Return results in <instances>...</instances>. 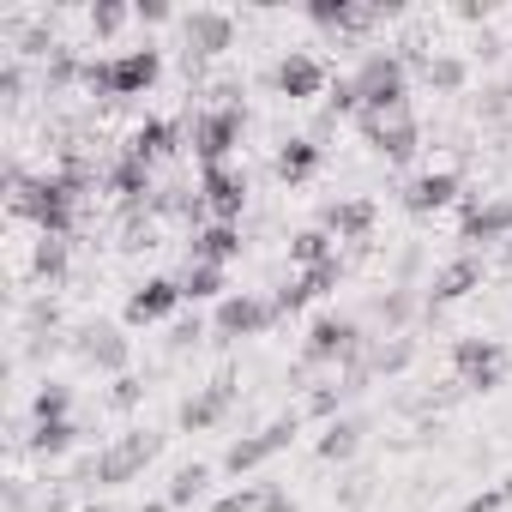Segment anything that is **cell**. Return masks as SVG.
<instances>
[{"label": "cell", "mask_w": 512, "mask_h": 512, "mask_svg": "<svg viewBox=\"0 0 512 512\" xmlns=\"http://www.w3.org/2000/svg\"><path fill=\"white\" fill-rule=\"evenodd\" d=\"M31 278H43V284H61V278H67V241H61V235H43V241H37Z\"/></svg>", "instance_id": "28"}, {"label": "cell", "mask_w": 512, "mask_h": 512, "mask_svg": "<svg viewBox=\"0 0 512 512\" xmlns=\"http://www.w3.org/2000/svg\"><path fill=\"white\" fill-rule=\"evenodd\" d=\"M476 55H482V61H500V55H506V43H500L494 31H482V43H476Z\"/></svg>", "instance_id": "44"}, {"label": "cell", "mask_w": 512, "mask_h": 512, "mask_svg": "<svg viewBox=\"0 0 512 512\" xmlns=\"http://www.w3.org/2000/svg\"><path fill=\"white\" fill-rule=\"evenodd\" d=\"M272 320H278L272 296L235 290V296H223V302H217V314H211V338H223V344H235V338H260Z\"/></svg>", "instance_id": "6"}, {"label": "cell", "mask_w": 512, "mask_h": 512, "mask_svg": "<svg viewBox=\"0 0 512 512\" xmlns=\"http://www.w3.org/2000/svg\"><path fill=\"white\" fill-rule=\"evenodd\" d=\"M458 193H464V175L458 169H428V175H416L404 187V211L410 217H428V211H446Z\"/></svg>", "instance_id": "16"}, {"label": "cell", "mask_w": 512, "mask_h": 512, "mask_svg": "<svg viewBox=\"0 0 512 512\" xmlns=\"http://www.w3.org/2000/svg\"><path fill=\"white\" fill-rule=\"evenodd\" d=\"M458 19H464V25H488V19H494V7H488V0H482V7L470 0V7H458Z\"/></svg>", "instance_id": "43"}, {"label": "cell", "mask_w": 512, "mask_h": 512, "mask_svg": "<svg viewBox=\"0 0 512 512\" xmlns=\"http://www.w3.org/2000/svg\"><path fill=\"white\" fill-rule=\"evenodd\" d=\"M19 91H25V67H19V55H7L0 61V97L19 103Z\"/></svg>", "instance_id": "40"}, {"label": "cell", "mask_w": 512, "mask_h": 512, "mask_svg": "<svg viewBox=\"0 0 512 512\" xmlns=\"http://www.w3.org/2000/svg\"><path fill=\"white\" fill-rule=\"evenodd\" d=\"M332 229H302V235H290V266H302V272H314V266H326V260H338V253H332Z\"/></svg>", "instance_id": "25"}, {"label": "cell", "mask_w": 512, "mask_h": 512, "mask_svg": "<svg viewBox=\"0 0 512 512\" xmlns=\"http://www.w3.org/2000/svg\"><path fill=\"white\" fill-rule=\"evenodd\" d=\"M422 79H428V91H464L470 85V61L464 55H428V67H422Z\"/></svg>", "instance_id": "27"}, {"label": "cell", "mask_w": 512, "mask_h": 512, "mask_svg": "<svg viewBox=\"0 0 512 512\" xmlns=\"http://www.w3.org/2000/svg\"><path fill=\"white\" fill-rule=\"evenodd\" d=\"M73 356L85 362V368H103V374H127V362H133V344H127V332L115 326V320H85L79 332H73Z\"/></svg>", "instance_id": "7"}, {"label": "cell", "mask_w": 512, "mask_h": 512, "mask_svg": "<svg viewBox=\"0 0 512 512\" xmlns=\"http://www.w3.org/2000/svg\"><path fill=\"white\" fill-rule=\"evenodd\" d=\"M320 157H326V151H320L314 139H290V145L278 151V163H272V169H278V181H290V187H296V181H308V175L320 169Z\"/></svg>", "instance_id": "26"}, {"label": "cell", "mask_w": 512, "mask_h": 512, "mask_svg": "<svg viewBox=\"0 0 512 512\" xmlns=\"http://www.w3.org/2000/svg\"><path fill=\"white\" fill-rule=\"evenodd\" d=\"M223 290H229V266H199V260L181 266V296L187 302H223Z\"/></svg>", "instance_id": "23"}, {"label": "cell", "mask_w": 512, "mask_h": 512, "mask_svg": "<svg viewBox=\"0 0 512 512\" xmlns=\"http://www.w3.org/2000/svg\"><path fill=\"white\" fill-rule=\"evenodd\" d=\"M266 85L272 91H284L290 103H308V97H320V91H332V73L308 55V49H290L272 73H266Z\"/></svg>", "instance_id": "11"}, {"label": "cell", "mask_w": 512, "mask_h": 512, "mask_svg": "<svg viewBox=\"0 0 512 512\" xmlns=\"http://www.w3.org/2000/svg\"><path fill=\"white\" fill-rule=\"evenodd\" d=\"M73 79H85V67H79V55L61 43V49H55V61L43 67V91H67Z\"/></svg>", "instance_id": "34"}, {"label": "cell", "mask_w": 512, "mask_h": 512, "mask_svg": "<svg viewBox=\"0 0 512 512\" xmlns=\"http://www.w3.org/2000/svg\"><path fill=\"white\" fill-rule=\"evenodd\" d=\"M512 235V199H476V193H464V217H458V241H506Z\"/></svg>", "instance_id": "13"}, {"label": "cell", "mask_w": 512, "mask_h": 512, "mask_svg": "<svg viewBox=\"0 0 512 512\" xmlns=\"http://www.w3.org/2000/svg\"><path fill=\"white\" fill-rule=\"evenodd\" d=\"M79 512H109V506H103V500H91V506H79Z\"/></svg>", "instance_id": "47"}, {"label": "cell", "mask_w": 512, "mask_h": 512, "mask_svg": "<svg viewBox=\"0 0 512 512\" xmlns=\"http://www.w3.org/2000/svg\"><path fill=\"white\" fill-rule=\"evenodd\" d=\"M368 488H374V476H368V470H350V476L338 482V506H344V512H356V506L368 500Z\"/></svg>", "instance_id": "38"}, {"label": "cell", "mask_w": 512, "mask_h": 512, "mask_svg": "<svg viewBox=\"0 0 512 512\" xmlns=\"http://www.w3.org/2000/svg\"><path fill=\"white\" fill-rule=\"evenodd\" d=\"M133 512H175L169 500H145V506H133Z\"/></svg>", "instance_id": "46"}, {"label": "cell", "mask_w": 512, "mask_h": 512, "mask_svg": "<svg viewBox=\"0 0 512 512\" xmlns=\"http://www.w3.org/2000/svg\"><path fill=\"white\" fill-rule=\"evenodd\" d=\"M362 350H368V338H362L356 320H344V314H320V320L308 326L302 368H350V362H362Z\"/></svg>", "instance_id": "2"}, {"label": "cell", "mask_w": 512, "mask_h": 512, "mask_svg": "<svg viewBox=\"0 0 512 512\" xmlns=\"http://www.w3.org/2000/svg\"><path fill=\"white\" fill-rule=\"evenodd\" d=\"M320 229H332L338 241H368L374 235V199H332V205H320Z\"/></svg>", "instance_id": "19"}, {"label": "cell", "mask_w": 512, "mask_h": 512, "mask_svg": "<svg viewBox=\"0 0 512 512\" xmlns=\"http://www.w3.org/2000/svg\"><path fill=\"white\" fill-rule=\"evenodd\" d=\"M416 362V338H404V332H380V338H368V350H362V368L368 374H404Z\"/></svg>", "instance_id": "21"}, {"label": "cell", "mask_w": 512, "mask_h": 512, "mask_svg": "<svg viewBox=\"0 0 512 512\" xmlns=\"http://www.w3.org/2000/svg\"><path fill=\"white\" fill-rule=\"evenodd\" d=\"M157 73H163V55H157L151 43L121 49V55H109V61H85V85L97 91V103H127V97L151 91Z\"/></svg>", "instance_id": "1"}, {"label": "cell", "mask_w": 512, "mask_h": 512, "mask_svg": "<svg viewBox=\"0 0 512 512\" xmlns=\"http://www.w3.org/2000/svg\"><path fill=\"white\" fill-rule=\"evenodd\" d=\"M266 494H272V482H247V488H229L211 512H260V506H266Z\"/></svg>", "instance_id": "36"}, {"label": "cell", "mask_w": 512, "mask_h": 512, "mask_svg": "<svg viewBox=\"0 0 512 512\" xmlns=\"http://www.w3.org/2000/svg\"><path fill=\"white\" fill-rule=\"evenodd\" d=\"M241 127H247V109H199V115H187V145H193L199 169H217L241 145Z\"/></svg>", "instance_id": "3"}, {"label": "cell", "mask_w": 512, "mask_h": 512, "mask_svg": "<svg viewBox=\"0 0 512 512\" xmlns=\"http://www.w3.org/2000/svg\"><path fill=\"white\" fill-rule=\"evenodd\" d=\"M362 434H368V416H338L326 434H320V458L326 464H350L362 452Z\"/></svg>", "instance_id": "22"}, {"label": "cell", "mask_w": 512, "mask_h": 512, "mask_svg": "<svg viewBox=\"0 0 512 512\" xmlns=\"http://www.w3.org/2000/svg\"><path fill=\"white\" fill-rule=\"evenodd\" d=\"M67 410H73V386L43 380V392L31 398V416H37V422H67Z\"/></svg>", "instance_id": "32"}, {"label": "cell", "mask_w": 512, "mask_h": 512, "mask_svg": "<svg viewBox=\"0 0 512 512\" xmlns=\"http://www.w3.org/2000/svg\"><path fill=\"white\" fill-rule=\"evenodd\" d=\"M235 253H241V223H205L187 241V260H199V266H229Z\"/></svg>", "instance_id": "20"}, {"label": "cell", "mask_w": 512, "mask_h": 512, "mask_svg": "<svg viewBox=\"0 0 512 512\" xmlns=\"http://www.w3.org/2000/svg\"><path fill=\"white\" fill-rule=\"evenodd\" d=\"M139 398H145V380H139V374H121V380L109 386V410H133Z\"/></svg>", "instance_id": "39"}, {"label": "cell", "mask_w": 512, "mask_h": 512, "mask_svg": "<svg viewBox=\"0 0 512 512\" xmlns=\"http://www.w3.org/2000/svg\"><path fill=\"white\" fill-rule=\"evenodd\" d=\"M338 278H344V260H326V266H314V272H296V290H302L308 302H326V296L338 290Z\"/></svg>", "instance_id": "33"}, {"label": "cell", "mask_w": 512, "mask_h": 512, "mask_svg": "<svg viewBox=\"0 0 512 512\" xmlns=\"http://www.w3.org/2000/svg\"><path fill=\"white\" fill-rule=\"evenodd\" d=\"M506 266H512V235H506Z\"/></svg>", "instance_id": "48"}, {"label": "cell", "mask_w": 512, "mask_h": 512, "mask_svg": "<svg viewBox=\"0 0 512 512\" xmlns=\"http://www.w3.org/2000/svg\"><path fill=\"white\" fill-rule=\"evenodd\" d=\"M470 290H482V260L476 253H458V260H446L440 272H434V284H428V296H422V314L428 320H440L452 302H464Z\"/></svg>", "instance_id": "10"}, {"label": "cell", "mask_w": 512, "mask_h": 512, "mask_svg": "<svg viewBox=\"0 0 512 512\" xmlns=\"http://www.w3.org/2000/svg\"><path fill=\"white\" fill-rule=\"evenodd\" d=\"M410 314H416V296H410L404 284H392L386 296H374V320H380V326L398 332V326H410Z\"/></svg>", "instance_id": "30"}, {"label": "cell", "mask_w": 512, "mask_h": 512, "mask_svg": "<svg viewBox=\"0 0 512 512\" xmlns=\"http://www.w3.org/2000/svg\"><path fill=\"white\" fill-rule=\"evenodd\" d=\"M506 506H512V500H506V488H500V482H494V488H482V494H470V500H464V512H506Z\"/></svg>", "instance_id": "41"}, {"label": "cell", "mask_w": 512, "mask_h": 512, "mask_svg": "<svg viewBox=\"0 0 512 512\" xmlns=\"http://www.w3.org/2000/svg\"><path fill=\"white\" fill-rule=\"evenodd\" d=\"M235 398H241V368H235V362H223V368L211 374V386H205V392H193V398L175 410V428H181V434H199V428L223 422Z\"/></svg>", "instance_id": "4"}, {"label": "cell", "mask_w": 512, "mask_h": 512, "mask_svg": "<svg viewBox=\"0 0 512 512\" xmlns=\"http://www.w3.org/2000/svg\"><path fill=\"white\" fill-rule=\"evenodd\" d=\"M500 488H506V500H512V476H506V482H500Z\"/></svg>", "instance_id": "49"}, {"label": "cell", "mask_w": 512, "mask_h": 512, "mask_svg": "<svg viewBox=\"0 0 512 512\" xmlns=\"http://www.w3.org/2000/svg\"><path fill=\"white\" fill-rule=\"evenodd\" d=\"M181 145H187V121H145L121 151H133L139 163H151V169H157V163H163V157H175Z\"/></svg>", "instance_id": "18"}, {"label": "cell", "mask_w": 512, "mask_h": 512, "mask_svg": "<svg viewBox=\"0 0 512 512\" xmlns=\"http://www.w3.org/2000/svg\"><path fill=\"white\" fill-rule=\"evenodd\" d=\"M205 332H211V320L205 314H181V320H169V356H187V350H199L205 344Z\"/></svg>", "instance_id": "31"}, {"label": "cell", "mask_w": 512, "mask_h": 512, "mask_svg": "<svg viewBox=\"0 0 512 512\" xmlns=\"http://www.w3.org/2000/svg\"><path fill=\"white\" fill-rule=\"evenodd\" d=\"M133 19V7H121V0H97V7L85 13V25H91V37H115L121 25Z\"/></svg>", "instance_id": "35"}, {"label": "cell", "mask_w": 512, "mask_h": 512, "mask_svg": "<svg viewBox=\"0 0 512 512\" xmlns=\"http://www.w3.org/2000/svg\"><path fill=\"white\" fill-rule=\"evenodd\" d=\"M338 404H350V386H344V380H332V386L308 392V404H302V410H308V416H332Z\"/></svg>", "instance_id": "37"}, {"label": "cell", "mask_w": 512, "mask_h": 512, "mask_svg": "<svg viewBox=\"0 0 512 512\" xmlns=\"http://www.w3.org/2000/svg\"><path fill=\"white\" fill-rule=\"evenodd\" d=\"M296 428H302V416H296V410H284V416H278V422H266L260 434H241V440L223 452V470H229V476H241V470H260L266 458H278V452L296 440Z\"/></svg>", "instance_id": "8"}, {"label": "cell", "mask_w": 512, "mask_h": 512, "mask_svg": "<svg viewBox=\"0 0 512 512\" xmlns=\"http://www.w3.org/2000/svg\"><path fill=\"white\" fill-rule=\"evenodd\" d=\"M199 193H205V205H211V217H217V223H241V205H247V175H235L229 163L199 169Z\"/></svg>", "instance_id": "15"}, {"label": "cell", "mask_w": 512, "mask_h": 512, "mask_svg": "<svg viewBox=\"0 0 512 512\" xmlns=\"http://www.w3.org/2000/svg\"><path fill=\"white\" fill-rule=\"evenodd\" d=\"M205 488H211V464H181V470L169 476V494H163V500H169V506H193Z\"/></svg>", "instance_id": "29"}, {"label": "cell", "mask_w": 512, "mask_h": 512, "mask_svg": "<svg viewBox=\"0 0 512 512\" xmlns=\"http://www.w3.org/2000/svg\"><path fill=\"white\" fill-rule=\"evenodd\" d=\"M452 374L464 380V392H494L506 374V344L500 338H458L452 344Z\"/></svg>", "instance_id": "9"}, {"label": "cell", "mask_w": 512, "mask_h": 512, "mask_svg": "<svg viewBox=\"0 0 512 512\" xmlns=\"http://www.w3.org/2000/svg\"><path fill=\"white\" fill-rule=\"evenodd\" d=\"M181 43H187L193 61H217L223 49H235V19L217 13V7H199V13L181 19Z\"/></svg>", "instance_id": "12"}, {"label": "cell", "mask_w": 512, "mask_h": 512, "mask_svg": "<svg viewBox=\"0 0 512 512\" xmlns=\"http://www.w3.org/2000/svg\"><path fill=\"white\" fill-rule=\"evenodd\" d=\"M362 127V139L386 157V163H410L416 151H422V121L416 115H404V121H356Z\"/></svg>", "instance_id": "14"}, {"label": "cell", "mask_w": 512, "mask_h": 512, "mask_svg": "<svg viewBox=\"0 0 512 512\" xmlns=\"http://www.w3.org/2000/svg\"><path fill=\"white\" fill-rule=\"evenodd\" d=\"M25 446L37 452V458H67L73 446H79V422L67 416V422H37L31 434H25Z\"/></svg>", "instance_id": "24"}, {"label": "cell", "mask_w": 512, "mask_h": 512, "mask_svg": "<svg viewBox=\"0 0 512 512\" xmlns=\"http://www.w3.org/2000/svg\"><path fill=\"white\" fill-rule=\"evenodd\" d=\"M181 302H187V296H181V278H151V284H139V290L127 296V326H157V320H169Z\"/></svg>", "instance_id": "17"}, {"label": "cell", "mask_w": 512, "mask_h": 512, "mask_svg": "<svg viewBox=\"0 0 512 512\" xmlns=\"http://www.w3.org/2000/svg\"><path fill=\"white\" fill-rule=\"evenodd\" d=\"M157 452H163V434H151V428L121 434L115 446H103V452H97V488H121V482H133Z\"/></svg>", "instance_id": "5"}, {"label": "cell", "mask_w": 512, "mask_h": 512, "mask_svg": "<svg viewBox=\"0 0 512 512\" xmlns=\"http://www.w3.org/2000/svg\"><path fill=\"white\" fill-rule=\"evenodd\" d=\"M133 19H139V25H169L175 13L163 7V0H139V7H133Z\"/></svg>", "instance_id": "42"}, {"label": "cell", "mask_w": 512, "mask_h": 512, "mask_svg": "<svg viewBox=\"0 0 512 512\" xmlns=\"http://www.w3.org/2000/svg\"><path fill=\"white\" fill-rule=\"evenodd\" d=\"M260 512H296V500H290V494H284V488H272V494H266V506H260Z\"/></svg>", "instance_id": "45"}]
</instances>
